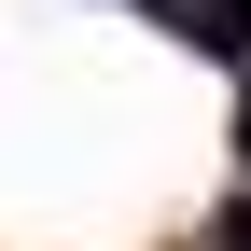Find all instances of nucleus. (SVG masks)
Here are the masks:
<instances>
[{"instance_id":"obj_1","label":"nucleus","mask_w":251,"mask_h":251,"mask_svg":"<svg viewBox=\"0 0 251 251\" xmlns=\"http://www.w3.org/2000/svg\"><path fill=\"white\" fill-rule=\"evenodd\" d=\"M224 251H251V209H224Z\"/></svg>"},{"instance_id":"obj_2","label":"nucleus","mask_w":251,"mask_h":251,"mask_svg":"<svg viewBox=\"0 0 251 251\" xmlns=\"http://www.w3.org/2000/svg\"><path fill=\"white\" fill-rule=\"evenodd\" d=\"M237 140H251V98H237Z\"/></svg>"}]
</instances>
